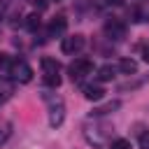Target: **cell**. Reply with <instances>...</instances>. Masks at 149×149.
I'll use <instances>...</instances> for the list:
<instances>
[{
  "label": "cell",
  "instance_id": "cell-16",
  "mask_svg": "<svg viewBox=\"0 0 149 149\" xmlns=\"http://www.w3.org/2000/svg\"><path fill=\"white\" fill-rule=\"evenodd\" d=\"M144 81H149V77H142V79H133V81L128 79L126 84H121V86H119V91H128V88L133 91V88H137V86H142Z\"/></svg>",
  "mask_w": 149,
  "mask_h": 149
},
{
  "label": "cell",
  "instance_id": "cell-1",
  "mask_svg": "<svg viewBox=\"0 0 149 149\" xmlns=\"http://www.w3.org/2000/svg\"><path fill=\"white\" fill-rule=\"evenodd\" d=\"M112 126L109 123H105V121H93V123H86L84 126V137H86V142L88 144H93V147H102V144H107L109 140H112Z\"/></svg>",
  "mask_w": 149,
  "mask_h": 149
},
{
  "label": "cell",
  "instance_id": "cell-11",
  "mask_svg": "<svg viewBox=\"0 0 149 149\" xmlns=\"http://www.w3.org/2000/svg\"><path fill=\"white\" fill-rule=\"evenodd\" d=\"M40 65H42L44 74H54V72H61V63H58L56 58H49V56H44V58L40 61Z\"/></svg>",
  "mask_w": 149,
  "mask_h": 149
},
{
  "label": "cell",
  "instance_id": "cell-21",
  "mask_svg": "<svg viewBox=\"0 0 149 149\" xmlns=\"http://www.w3.org/2000/svg\"><path fill=\"white\" fill-rule=\"evenodd\" d=\"M142 58H144V61H147V63H149V47H147V49H144V51H142Z\"/></svg>",
  "mask_w": 149,
  "mask_h": 149
},
{
  "label": "cell",
  "instance_id": "cell-4",
  "mask_svg": "<svg viewBox=\"0 0 149 149\" xmlns=\"http://www.w3.org/2000/svg\"><path fill=\"white\" fill-rule=\"evenodd\" d=\"M9 77L19 84H28L33 79V68L26 63V61H12V70H9Z\"/></svg>",
  "mask_w": 149,
  "mask_h": 149
},
{
  "label": "cell",
  "instance_id": "cell-14",
  "mask_svg": "<svg viewBox=\"0 0 149 149\" xmlns=\"http://www.w3.org/2000/svg\"><path fill=\"white\" fill-rule=\"evenodd\" d=\"M40 26H42L40 14H28V16H26V28H28L30 33H37V30H40Z\"/></svg>",
  "mask_w": 149,
  "mask_h": 149
},
{
  "label": "cell",
  "instance_id": "cell-7",
  "mask_svg": "<svg viewBox=\"0 0 149 149\" xmlns=\"http://www.w3.org/2000/svg\"><path fill=\"white\" fill-rule=\"evenodd\" d=\"M81 91H84V98H86V100H91V102H98V100H102V98H105V88H102V86H98V84H86Z\"/></svg>",
  "mask_w": 149,
  "mask_h": 149
},
{
  "label": "cell",
  "instance_id": "cell-12",
  "mask_svg": "<svg viewBox=\"0 0 149 149\" xmlns=\"http://www.w3.org/2000/svg\"><path fill=\"white\" fill-rule=\"evenodd\" d=\"M119 70H121L123 74L133 77V74L137 72V63H135L133 58H121V61H119Z\"/></svg>",
  "mask_w": 149,
  "mask_h": 149
},
{
  "label": "cell",
  "instance_id": "cell-18",
  "mask_svg": "<svg viewBox=\"0 0 149 149\" xmlns=\"http://www.w3.org/2000/svg\"><path fill=\"white\" fill-rule=\"evenodd\" d=\"M112 149H130V142L126 137H116V140H112Z\"/></svg>",
  "mask_w": 149,
  "mask_h": 149
},
{
  "label": "cell",
  "instance_id": "cell-19",
  "mask_svg": "<svg viewBox=\"0 0 149 149\" xmlns=\"http://www.w3.org/2000/svg\"><path fill=\"white\" fill-rule=\"evenodd\" d=\"M140 147L142 149H149V130H142L140 133Z\"/></svg>",
  "mask_w": 149,
  "mask_h": 149
},
{
  "label": "cell",
  "instance_id": "cell-10",
  "mask_svg": "<svg viewBox=\"0 0 149 149\" xmlns=\"http://www.w3.org/2000/svg\"><path fill=\"white\" fill-rule=\"evenodd\" d=\"M12 93H14V84H12L7 77H0V105L7 102V100L12 98Z\"/></svg>",
  "mask_w": 149,
  "mask_h": 149
},
{
  "label": "cell",
  "instance_id": "cell-15",
  "mask_svg": "<svg viewBox=\"0 0 149 149\" xmlns=\"http://www.w3.org/2000/svg\"><path fill=\"white\" fill-rule=\"evenodd\" d=\"M9 135H12V123L9 121H0V147L9 140Z\"/></svg>",
  "mask_w": 149,
  "mask_h": 149
},
{
  "label": "cell",
  "instance_id": "cell-9",
  "mask_svg": "<svg viewBox=\"0 0 149 149\" xmlns=\"http://www.w3.org/2000/svg\"><path fill=\"white\" fill-rule=\"evenodd\" d=\"M119 107H121V100H107L105 105L95 107V109L91 112V116H105V114H112V112L119 109Z\"/></svg>",
  "mask_w": 149,
  "mask_h": 149
},
{
  "label": "cell",
  "instance_id": "cell-2",
  "mask_svg": "<svg viewBox=\"0 0 149 149\" xmlns=\"http://www.w3.org/2000/svg\"><path fill=\"white\" fill-rule=\"evenodd\" d=\"M68 72H70L72 81H79V79H84V77H88L93 72V61L91 58H74L68 65Z\"/></svg>",
  "mask_w": 149,
  "mask_h": 149
},
{
  "label": "cell",
  "instance_id": "cell-17",
  "mask_svg": "<svg viewBox=\"0 0 149 149\" xmlns=\"http://www.w3.org/2000/svg\"><path fill=\"white\" fill-rule=\"evenodd\" d=\"M42 79H44V84H47V86H51V88L61 86V74H58V72H54V74H44Z\"/></svg>",
  "mask_w": 149,
  "mask_h": 149
},
{
  "label": "cell",
  "instance_id": "cell-13",
  "mask_svg": "<svg viewBox=\"0 0 149 149\" xmlns=\"http://www.w3.org/2000/svg\"><path fill=\"white\" fill-rule=\"evenodd\" d=\"M114 72H116V68L114 65H102V68H98V72H95V77L100 79V81H112L114 79Z\"/></svg>",
  "mask_w": 149,
  "mask_h": 149
},
{
  "label": "cell",
  "instance_id": "cell-6",
  "mask_svg": "<svg viewBox=\"0 0 149 149\" xmlns=\"http://www.w3.org/2000/svg\"><path fill=\"white\" fill-rule=\"evenodd\" d=\"M105 35L109 40H123L126 37V23H121L119 19H109L105 23Z\"/></svg>",
  "mask_w": 149,
  "mask_h": 149
},
{
  "label": "cell",
  "instance_id": "cell-3",
  "mask_svg": "<svg viewBox=\"0 0 149 149\" xmlns=\"http://www.w3.org/2000/svg\"><path fill=\"white\" fill-rule=\"evenodd\" d=\"M44 100L51 102V107H49V126H51V128H58V126L65 121V105H63L61 98L54 100L51 95H44Z\"/></svg>",
  "mask_w": 149,
  "mask_h": 149
},
{
  "label": "cell",
  "instance_id": "cell-5",
  "mask_svg": "<svg viewBox=\"0 0 149 149\" xmlns=\"http://www.w3.org/2000/svg\"><path fill=\"white\" fill-rule=\"evenodd\" d=\"M84 44H86V40H84V35H68V37H63V42H61V51L63 54H79L81 49H84Z\"/></svg>",
  "mask_w": 149,
  "mask_h": 149
},
{
  "label": "cell",
  "instance_id": "cell-20",
  "mask_svg": "<svg viewBox=\"0 0 149 149\" xmlns=\"http://www.w3.org/2000/svg\"><path fill=\"white\" fill-rule=\"evenodd\" d=\"M33 5H35V9H37V12H42V9H47V5H49V2H47V0H33Z\"/></svg>",
  "mask_w": 149,
  "mask_h": 149
},
{
  "label": "cell",
  "instance_id": "cell-8",
  "mask_svg": "<svg viewBox=\"0 0 149 149\" xmlns=\"http://www.w3.org/2000/svg\"><path fill=\"white\" fill-rule=\"evenodd\" d=\"M65 28H68L65 16H54V19H51V23H49V35H51V37H58V35H63V33H65Z\"/></svg>",
  "mask_w": 149,
  "mask_h": 149
},
{
  "label": "cell",
  "instance_id": "cell-22",
  "mask_svg": "<svg viewBox=\"0 0 149 149\" xmlns=\"http://www.w3.org/2000/svg\"><path fill=\"white\" fill-rule=\"evenodd\" d=\"M2 14H5V7H2V5H0V19H2Z\"/></svg>",
  "mask_w": 149,
  "mask_h": 149
}]
</instances>
